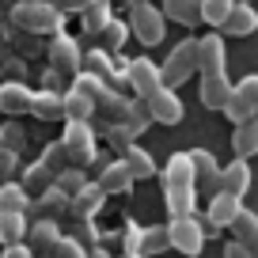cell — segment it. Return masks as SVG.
<instances>
[{"instance_id":"cell-53","label":"cell","mask_w":258,"mask_h":258,"mask_svg":"<svg viewBox=\"0 0 258 258\" xmlns=\"http://www.w3.org/2000/svg\"><path fill=\"white\" fill-rule=\"evenodd\" d=\"M243 4H250V0H243Z\"/></svg>"},{"instance_id":"cell-27","label":"cell","mask_w":258,"mask_h":258,"mask_svg":"<svg viewBox=\"0 0 258 258\" xmlns=\"http://www.w3.org/2000/svg\"><path fill=\"white\" fill-rule=\"evenodd\" d=\"M232 148H235V160H250V156L258 152V118H250V121H243V125H235Z\"/></svg>"},{"instance_id":"cell-30","label":"cell","mask_w":258,"mask_h":258,"mask_svg":"<svg viewBox=\"0 0 258 258\" xmlns=\"http://www.w3.org/2000/svg\"><path fill=\"white\" fill-rule=\"evenodd\" d=\"M38 163H42V167H46L53 178H61L64 171L73 167V163H69V152H64V145H61V141H53V145H46V148H42Z\"/></svg>"},{"instance_id":"cell-28","label":"cell","mask_w":258,"mask_h":258,"mask_svg":"<svg viewBox=\"0 0 258 258\" xmlns=\"http://www.w3.org/2000/svg\"><path fill=\"white\" fill-rule=\"evenodd\" d=\"M27 217L23 213H0V243L4 247H19V243H27Z\"/></svg>"},{"instance_id":"cell-18","label":"cell","mask_w":258,"mask_h":258,"mask_svg":"<svg viewBox=\"0 0 258 258\" xmlns=\"http://www.w3.org/2000/svg\"><path fill=\"white\" fill-rule=\"evenodd\" d=\"M202 106L205 110H224L228 99H232V84H228V76H202Z\"/></svg>"},{"instance_id":"cell-34","label":"cell","mask_w":258,"mask_h":258,"mask_svg":"<svg viewBox=\"0 0 258 258\" xmlns=\"http://www.w3.org/2000/svg\"><path fill=\"white\" fill-rule=\"evenodd\" d=\"M171 239H167V228H145L141 232V258H152L160 250H167Z\"/></svg>"},{"instance_id":"cell-10","label":"cell","mask_w":258,"mask_h":258,"mask_svg":"<svg viewBox=\"0 0 258 258\" xmlns=\"http://www.w3.org/2000/svg\"><path fill=\"white\" fill-rule=\"evenodd\" d=\"M243 213V202L232 198V194H213L209 198V209H205V232H220V228H232Z\"/></svg>"},{"instance_id":"cell-38","label":"cell","mask_w":258,"mask_h":258,"mask_svg":"<svg viewBox=\"0 0 258 258\" xmlns=\"http://www.w3.org/2000/svg\"><path fill=\"white\" fill-rule=\"evenodd\" d=\"M125 34H129V27L121 23V19H110V23L103 27V34H99V42H103L106 49H118L121 42H125Z\"/></svg>"},{"instance_id":"cell-8","label":"cell","mask_w":258,"mask_h":258,"mask_svg":"<svg viewBox=\"0 0 258 258\" xmlns=\"http://www.w3.org/2000/svg\"><path fill=\"white\" fill-rule=\"evenodd\" d=\"M224 114H228L232 125H243V121L258 118V73L243 76L239 84H232V99H228Z\"/></svg>"},{"instance_id":"cell-24","label":"cell","mask_w":258,"mask_h":258,"mask_svg":"<svg viewBox=\"0 0 258 258\" xmlns=\"http://www.w3.org/2000/svg\"><path fill=\"white\" fill-rule=\"evenodd\" d=\"M160 12H163V19H175L182 27L202 23V0H163Z\"/></svg>"},{"instance_id":"cell-21","label":"cell","mask_w":258,"mask_h":258,"mask_svg":"<svg viewBox=\"0 0 258 258\" xmlns=\"http://www.w3.org/2000/svg\"><path fill=\"white\" fill-rule=\"evenodd\" d=\"M103 202H106V194L99 190L95 182H88V186H84V190H80V194H76V198H73V205H69V213H73L76 220H91V217H95L99 209H103Z\"/></svg>"},{"instance_id":"cell-37","label":"cell","mask_w":258,"mask_h":258,"mask_svg":"<svg viewBox=\"0 0 258 258\" xmlns=\"http://www.w3.org/2000/svg\"><path fill=\"white\" fill-rule=\"evenodd\" d=\"M57 190H61L64 194V198H69V202H73V198H76V194H80L84 190V186H88V175H84V171L80 167H69V171H64V175L61 178H57Z\"/></svg>"},{"instance_id":"cell-33","label":"cell","mask_w":258,"mask_h":258,"mask_svg":"<svg viewBox=\"0 0 258 258\" xmlns=\"http://www.w3.org/2000/svg\"><path fill=\"white\" fill-rule=\"evenodd\" d=\"M239 4V0H202V23H213L220 31L224 27V19L232 16V8Z\"/></svg>"},{"instance_id":"cell-36","label":"cell","mask_w":258,"mask_h":258,"mask_svg":"<svg viewBox=\"0 0 258 258\" xmlns=\"http://www.w3.org/2000/svg\"><path fill=\"white\" fill-rule=\"evenodd\" d=\"M106 88H110V84H106V80H99L95 73H76V76H73V88H69V91H80V95H88L91 103H95V99L103 95Z\"/></svg>"},{"instance_id":"cell-39","label":"cell","mask_w":258,"mask_h":258,"mask_svg":"<svg viewBox=\"0 0 258 258\" xmlns=\"http://www.w3.org/2000/svg\"><path fill=\"white\" fill-rule=\"evenodd\" d=\"M23 141H27V133L19 125H0V148H8V152H23Z\"/></svg>"},{"instance_id":"cell-25","label":"cell","mask_w":258,"mask_h":258,"mask_svg":"<svg viewBox=\"0 0 258 258\" xmlns=\"http://www.w3.org/2000/svg\"><path fill=\"white\" fill-rule=\"evenodd\" d=\"M118 160H121V163L129 167L133 182H137V178H152V175H156V160H152V156H148V152H145L141 145H129L125 152L118 156Z\"/></svg>"},{"instance_id":"cell-22","label":"cell","mask_w":258,"mask_h":258,"mask_svg":"<svg viewBox=\"0 0 258 258\" xmlns=\"http://www.w3.org/2000/svg\"><path fill=\"white\" fill-rule=\"evenodd\" d=\"M69 205H73V202L53 186V190H46L42 198H34L31 209H34V220H61L64 213H69Z\"/></svg>"},{"instance_id":"cell-16","label":"cell","mask_w":258,"mask_h":258,"mask_svg":"<svg viewBox=\"0 0 258 258\" xmlns=\"http://www.w3.org/2000/svg\"><path fill=\"white\" fill-rule=\"evenodd\" d=\"M250 190V163L247 160H232L228 167H220V194H232V198H239Z\"/></svg>"},{"instance_id":"cell-12","label":"cell","mask_w":258,"mask_h":258,"mask_svg":"<svg viewBox=\"0 0 258 258\" xmlns=\"http://www.w3.org/2000/svg\"><path fill=\"white\" fill-rule=\"evenodd\" d=\"M141 103H145L148 118L160 121V125H178V121H182V99H178L171 88H160L156 95L141 99Z\"/></svg>"},{"instance_id":"cell-20","label":"cell","mask_w":258,"mask_h":258,"mask_svg":"<svg viewBox=\"0 0 258 258\" xmlns=\"http://www.w3.org/2000/svg\"><path fill=\"white\" fill-rule=\"evenodd\" d=\"M129 106H133V103H129V99L121 95V91H114V88H106L103 95L95 99V110L103 114V118L110 121V125H121V121L129 118Z\"/></svg>"},{"instance_id":"cell-54","label":"cell","mask_w":258,"mask_h":258,"mask_svg":"<svg viewBox=\"0 0 258 258\" xmlns=\"http://www.w3.org/2000/svg\"><path fill=\"white\" fill-rule=\"evenodd\" d=\"M0 118H4V114H0Z\"/></svg>"},{"instance_id":"cell-11","label":"cell","mask_w":258,"mask_h":258,"mask_svg":"<svg viewBox=\"0 0 258 258\" xmlns=\"http://www.w3.org/2000/svg\"><path fill=\"white\" fill-rule=\"evenodd\" d=\"M198 73L202 76H228V53H224L220 34L198 38Z\"/></svg>"},{"instance_id":"cell-44","label":"cell","mask_w":258,"mask_h":258,"mask_svg":"<svg viewBox=\"0 0 258 258\" xmlns=\"http://www.w3.org/2000/svg\"><path fill=\"white\" fill-rule=\"evenodd\" d=\"M95 4H103V0H53V8L61 12V16H69V12L84 16V12H88V8H95Z\"/></svg>"},{"instance_id":"cell-4","label":"cell","mask_w":258,"mask_h":258,"mask_svg":"<svg viewBox=\"0 0 258 258\" xmlns=\"http://www.w3.org/2000/svg\"><path fill=\"white\" fill-rule=\"evenodd\" d=\"M190 73H198V38H182L175 49H171V57L163 61V69H160L163 88L175 91L178 84L190 80Z\"/></svg>"},{"instance_id":"cell-40","label":"cell","mask_w":258,"mask_h":258,"mask_svg":"<svg viewBox=\"0 0 258 258\" xmlns=\"http://www.w3.org/2000/svg\"><path fill=\"white\" fill-rule=\"evenodd\" d=\"M106 145H110L114 152L121 156V152H125L129 145H133V133H129L125 125H106Z\"/></svg>"},{"instance_id":"cell-31","label":"cell","mask_w":258,"mask_h":258,"mask_svg":"<svg viewBox=\"0 0 258 258\" xmlns=\"http://www.w3.org/2000/svg\"><path fill=\"white\" fill-rule=\"evenodd\" d=\"M53 182H57V178L49 175L42 163H31V167H27V175H23V190L31 194V198H42L46 190H53Z\"/></svg>"},{"instance_id":"cell-19","label":"cell","mask_w":258,"mask_h":258,"mask_svg":"<svg viewBox=\"0 0 258 258\" xmlns=\"http://www.w3.org/2000/svg\"><path fill=\"white\" fill-rule=\"evenodd\" d=\"M258 31V12L250 8V4H235L232 16L224 19V27H220V34H235V38H243V34H254Z\"/></svg>"},{"instance_id":"cell-23","label":"cell","mask_w":258,"mask_h":258,"mask_svg":"<svg viewBox=\"0 0 258 258\" xmlns=\"http://www.w3.org/2000/svg\"><path fill=\"white\" fill-rule=\"evenodd\" d=\"M31 114L42 121H61L64 118V95L61 91H34V103H31Z\"/></svg>"},{"instance_id":"cell-32","label":"cell","mask_w":258,"mask_h":258,"mask_svg":"<svg viewBox=\"0 0 258 258\" xmlns=\"http://www.w3.org/2000/svg\"><path fill=\"white\" fill-rule=\"evenodd\" d=\"M64 118L69 121H91L95 118V103L88 95H80V91H69L64 95Z\"/></svg>"},{"instance_id":"cell-52","label":"cell","mask_w":258,"mask_h":258,"mask_svg":"<svg viewBox=\"0 0 258 258\" xmlns=\"http://www.w3.org/2000/svg\"><path fill=\"white\" fill-rule=\"evenodd\" d=\"M121 258H141V254H121Z\"/></svg>"},{"instance_id":"cell-6","label":"cell","mask_w":258,"mask_h":258,"mask_svg":"<svg viewBox=\"0 0 258 258\" xmlns=\"http://www.w3.org/2000/svg\"><path fill=\"white\" fill-rule=\"evenodd\" d=\"M64 152H69V163L73 167H88V163H95V133H91V121H69L64 125V137H61Z\"/></svg>"},{"instance_id":"cell-43","label":"cell","mask_w":258,"mask_h":258,"mask_svg":"<svg viewBox=\"0 0 258 258\" xmlns=\"http://www.w3.org/2000/svg\"><path fill=\"white\" fill-rule=\"evenodd\" d=\"M84 64H88V73H95L99 80H106V76H110V57H106L103 49H95L91 57H84Z\"/></svg>"},{"instance_id":"cell-14","label":"cell","mask_w":258,"mask_h":258,"mask_svg":"<svg viewBox=\"0 0 258 258\" xmlns=\"http://www.w3.org/2000/svg\"><path fill=\"white\" fill-rule=\"evenodd\" d=\"M61 239L64 235H61V224H57V220H34V224L27 228V247H31L34 258H49Z\"/></svg>"},{"instance_id":"cell-5","label":"cell","mask_w":258,"mask_h":258,"mask_svg":"<svg viewBox=\"0 0 258 258\" xmlns=\"http://www.w3.org/2000/svg\"><path fill=\"white\" fill-rule=\"evenodd\" d=\"M167 239H171V250H178V254H186V258H198L202 247H205V220H198V217H171Z\"/></svg>"},{"instance_id":"cell-41","label":"cell","mask_w":258,"mask_h":258,"mask_svg":"<svg viewBox=\"0 0 258 258\" xmlns=\"http://www.w3.org/2000/svg\"><path fill=\"white\" fill-rule=\"evenodd\" d=\"M12 42H16L19 57H34V53H38V49H42L38 34H27V31H16V34H12Z\"/></svg>"},{"instance_id":"cell-2","label":"cell","mask_w":258,"mask_h":258,"mask_svg":"<svg viewBox=\"0 0 258 258\" xmlns=\"http://www.w3.org/2000/svg\"><path fill=\"white\" fill-rule=\"evenodd\" d=\"M61 12L53 8V0H38V4H19L12 8V27L27 34H57L61 31Z\"/></svg>"},{"instance_id":"cell-1","label":"cell","mask_w":258,"mask_h":258,"mask_svg":"<svg viewBox=\"0 0 258 258\" xmlns=\"http://www.w3.org/2000/svg\"><path fill=\"white\" fill-rule=\"evenodd\" d=\"M163 202L171 217H194L198 205V186H194V167L190 152H175L163 167Z\"/></svg>"},{"instance_id":"cell-15","label":"cell","mask_w":258,"mask_h":258,"mask_svg":"<svg viewBox=\"0 0 258 258\" xmlns=\"http://www.w3.org/2000/svg\"><path fill=\"white\" fill-rule=\"evenodd\" d=\"M31 103H34V91L27 88L23 80H4L0 84V114H27L31 110Z\"/></svg>"},{"instance_id":"cell-35","label":"cell","mask_w":258,"mask_h":258,"mask_svg":"<svg viewBox=\"0 0 258 258\" xmlns=\"http://www.w3.org/2000/svg\"><path fill=\"white\" fill-rule=\"evenodd\" d=\"M84 34H95V38H99V34H103V27L106 23H110V4H106V0H103V4H95V8H88V12H84Z\"/></svg>"},{"instance_id":"cell-3","label":"cell","mask_w":258,"mask_h":258,"mask_svg":"<svg viewBox=\"0 0 258 258\" xmlns=\"http://www.w3.org/2000/svg\"><path fill=\"white\" fill-rule=\"evenodd\" d=\"M129 31L137 34L141 46H160L163 42V31H167V19L156 4L148 0H133V8H129Z\"/></svg>"},{"instance_id":"cell-9","label":"cell","mask_w":258,"mask_h":258,"mask_svg":"<svg viewBox=\"0 0 258 258\" xmlns=\"http://www.w3.org/2000/svg\"><path fill=\"white\" fill-rule=\"evenodd\" d=\"M46 57H49V69L61 73V76H76L80 64H84V53H80V46H76V38H69V34H61V31H57L53 42L46 46Z\"/></svg>"},{"instance_id":"cell-48","label":"cell","mask_w":258,"mask_h":258,"mask_svg":"<svg viewBox=\"0 0 258 258\" xmlns=\"http://www.w3.org/2000/svg\"><path fill=\"white\" fill-rule=\"evenodd\" d=\"M0 258H34V254H31L27 243H19V247H4V254H0Z\"/></svg>"},{"instance_id":"cell-49","label":"cell","mask_w":258,"mask_h":258,"mask_svg":"<svg viewBox=\"0 0 258 258\" xmlns=\"http://www.w3.org/2000/svg\"><path fill=\"white\" fill-rule=\"evenodd\" d=\"M224 258H254V254H250V250L247 247H239V243H228V247H224Z\"/></svg>"},{"instance_id":"cell-17","label":"cell","mask_w":258,"mask_h":258,"mask_svg":"<svg viewBox=\"0 0 258 258\" xmlns=\"http://www.w3.org/2000/svg\"><path fill=\"white\" fill-rule=\"evenodd\" d=\"M95 186L110 198V194H129V186H133V175H129V167L121 160H114V163H106L103 171H99V178H95Z\"/></svg>"},{"instance_id":"cell-51","label":"cell","mask_w":258,"mask_h":258,"mask_svg":"<svg viewBox=\"0 0 258 258\" xmlns=\"http://www.w3.org/2000/svg\"><path fill=\"white\" fill-rule=\"evenodd\" d=\"M19 4H38V0H19Z\"/></svg>"},{"instance_id":"cell-50","label":"cell","mask_w":258,"mask_h":258,"mask_svg":"<svg viewBox=\"0 0 258 258\" xmlns=\"http://www.w3.org/2000/svg\"><path fill=\"white\" fill-rule=\"evenodd\" d=\"M88 258H110V254H106L103 247H91V250H88Z\"/></svg>"},{"instance_id":"cell-45","label":"cell","mask_w":258,"mask_h":258,"mask_svg":"<svg viewBox=\"0 0 258 258\" xmlns=\"http://www.w3.org/2000/svg\"><path fill=\"white\" fill-rule=\"evenodd\" d=\"M141 232H145V228H141V224H133V220L125 224V232H121V243H125V254H141Z\"/></svg>"},{"instance_id":"cell-46","label":"cell","mask_w":258,"mask_h":258,"mask_svg":"<svg viewBox=\"0 0 258 258\" xmlns=\"http://www.w3.org/2000/svg\"><path fill=\"white\" fill-rule=\"evenodd\" d=\"M16 167H19V156H16V152H8V148H0V186L12 182Z\"/></svg>"},{"instance_id":"cell-7","label":"cell","mask_w":258,"mask_h":258,"mask_svg":"<svg viewBox=\"0 0 258 258\" xmlns=\"http://www.w3.org/2000/svg\"><path fill=\"white\" fill-rule=\"evenodd\" d=\"M121 84H125L129 91L137 99H148L156 95V91L163 88V76H160V64L148 61V57H133V61L121 69Z\"/></svg>"},{"instance_id":"cell-47","label":"cell","mask_w":258,"mask_h":258,"mask_svg":"<svg viewBox=\"0 0 258 258\" xmlns=\"http://www.w3.org/2000/svg\"><path fill=\"white\" fill-rule=\"evenodd\" d=\"M0 73L12 76V80H19V73H23V57H12V61H0Z\"/></svg>"},{"instance_id":"cell-42","label":"cell","mask_w":258,"mask_h":258,"mask_svg":"<svg viewBox=\"0 0 258 258\" xmlns=\"http://www.w3.org/2000/svg\"><path fill=\"white\" fill-rule=\"evenodd\" d=\"M49 258H88V247H80L73 235H64V239L57 243V250H53Z\"/></svg>"},{"instance_id":"cell-26","label":"cell","mask_w":258,"mask_h":258,"mask_svg":"<svg viewBox=\"0 0 258 258\" xmlns=\"http://www.w3.org/2000/svg\"><path fill=\"white\" fill-rule=\"evenodd\" d=\"M232 235H235V243H239V247H247L250 254L258 258V213L243 209V213H239V220L232 224Z\"/></svg>"},{"instance_id":"cell-13","label":"cell","mask_w":258,"mask_h":258,"mask_svg":"<svg viewBox=\"0 0 258 258\" xmlns=\"http://www.w3.org/2000/svg\"><path fill=\"white\" fill-rule=\"evenodd\" d=\"M190 167H194V186L205 194H217L220 190V163L213 152L205 148H190Z\"/></svg>"},{"instance_id":"cell-29","label":"cell","mask_w":258,"mask_h":258,"mask_svg":"<svg viewBox=\"0 0 258 258\" xmlns=\"http://www.w3.org/2000/svg\"><path fill=\"white\" fill-rule=\"evenodd\" d=\"M31 209V194L23 190V182H4L0 186V213H23Z\"/></svg>"}]
</instances>
